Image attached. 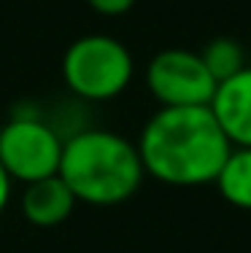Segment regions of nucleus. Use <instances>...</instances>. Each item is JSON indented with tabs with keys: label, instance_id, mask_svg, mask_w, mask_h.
<instances>
[{
	"label": "nucleus",
	"instance_id": "39448f33",
	"mask_svg": "<svg viewBox=\"0 0 251 253\" xmlns=\"http://www.w3.org/2000/svg\"><path fill=\"white\" fill-rule=\"evenodd\" d=\"M146 86L162 108L211 105L216 81L197 51L165 49L149 62Z\"/></svg>",
	"mask_w": 251,
	"mask_h": 253
},
{
	"label": "nucleus",
	"instance_id": "9d476101",
	"mask_svg": "<svg viewBox=\"0 0 251 253\" xmlns=\"http://www.w3.org/2000/svg\"><path fill=\"white\" fill-rule=\"evenodd\" d=\"M89 8L103 16H122L135 5V0H87Z\"/></svg>",
	"mask_w": 251,
	"mask_h": 253
},
{
	"label": "nucleus",
	"instance_id": "f257e3e1",
	"mask_svg": "<svg viewBox=\"0 0 251 253\" xmlns=\"http://www.w3.org/2000/svg\"><path fill=\"white\" fill-rule=\"evenodd\" d=\"M232 143L208 105L159 108L138 140L143 170L170 186H205L222 170Z\"/></svg>",
	"mask_w": 251,
	"mask_h": 253
},
{
	"label": "nucleus",
	"instance_id": "20e7f679",
	"mask_svg": "<svg viewBox=\"0 0 251 253\" xmlns=\"http://www.w3.org/2000/svg\"><path fill=\"white\" fill-rule=\"evenodd\" d=\"M62 159V140L49 124L35 116H14L0 126V165L11 180H33L57 175Z\"/></svg>",
	"mask_w": 251,
	"mask_h": 253
},
{
	"label": "nucleus",
	"instance_id": "1a4fd4ad",
	"mask_svg": "<svg viewBox=\"0 0 251 253\" xmlns=\"http://www.w3.org/2000/svg\"><path fill=\"white\" fill-rule=\"evenodd\" d=\"M202 62H205L208 73L213 76V81H224V78L235 76L243 65V46L235 38H213L205 49L200 51Z\"/></svg>",
	"mask_w": 251,
	"mask_h": 253
},
{
	"label": "nucleus",
	"instance_id": "7ed1b4c3",
	"mask_svg": "<svg viewBox=\"0 0 251 253\" xmlns=\"http://www.w3.org/2000/svg\"><path fill=\"white\" fill-rule=\"evenodd\" d=\"M133 54L113 35H81L65 49L62 78L89 102L113 100L133 81Z\"/></svg>",
	"mask_w": 251,
	"mask_h": 253
},
{
	"label": "nucleus",
	"instance_id": "423d86ee",
	"mask_svg": "<svg viewBox=\"0 0 251 253\" xmlns=\"http://www.w3.org/2000/svg\"><path fill=\"white\" fill-rule=\"evenodd\" d=\"M208 108L232 146L251 148V68L219 81Z\"/></svg>",
	"mask_w": 251,
	"mask_h": 253
},
{
	"label": "nucleus",
	"instance_id": "0eeeda50",
	"mask_svg": "<svg viewBox=\"0 0 251 253\" xmlns=\"http://www.w3.org/2000/svg\"><path fill=\"white\" fill-rule=\"evenodd\" d=\"M76 202L79 200L73 197V191L68 189V183L59 175L25 183V191H22V213H25V218L30 224L44 229L68 221Z\"/></svg>",
	"mask_w": 251,
	"mask_h": 253
},
{
	"label": "nucleus",
	"instance_id": "6e6552de",
	"mask_svg": "<svg viewBox=\"0 0 251 253\" xmlns=\"http://www.w3.org/2000/svg\"><path fill=\"white\" fill-rule=\"evenodd\" d=\"M213 183L230 205L251 210V148L232 146Z\"/></svg>",
	"mask_w": 251,
	"mask_h": 253
},
{
	"label": "nucleus",
	"instance_id": "f03ea898",
	"mask_svg": "<svg viewBox=\"0 0 251 253\" xmlns=\"http://www.w3.org/2000/svg\"><path fill=\"white\" fill-rule=\"evenodd\" d=\"M57 175L87 205H119L143 183L138 146L108 129H84L62 143Z\"/></svg>",
	"mask_w": 251,
	"mask_h": 253
},
{
	"label": "nucleus",
	"instance_id": "9b49d317",
	"mask_svg": "<svg viewBox=\"0 0 251 253\" xmlns=\"http://www.w3.org/2000/svg\"><path fill=\"white\" fill-rule=\"evenodd\" d=\"M11 175L5 172V167L0 165V213L5 210V205H8V200H11Z\"/></svg>",
	"mask_w": 251,
	"mask_h": 253
}]
</instances>
